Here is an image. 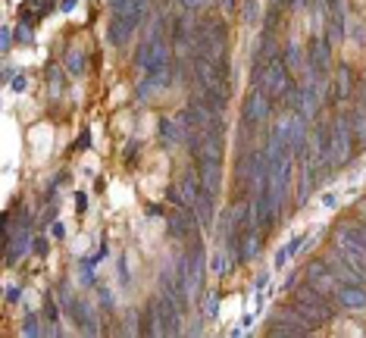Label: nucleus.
Segmentation results:
<instances>
[{
	"mask_svg": "<svg viewBox=\"0 0 366 338\" xmlns=\"http://www.w3.org/2000/svg\"><path fill=\"white\" fill-rule=\"evenodd\" d=\"M10 47H13V35H10V28H3L0 32V50H3V56L10 54Z\"/></svg>",
	"mask_w": 366,
	"mask_h": 338,
	"instance_id": "obj_33",
	"label": "nucleus"
},
{
	"mask_svg": "<svg viewBox=\"0 0 366 338\" xmlns=\"http://www.w3.org/2000/svg\"><path fill=\"white\" fill-rule=\"evenodd\" d=\"M295 84V78H291V69L285 66V60L282 56H275V60H269L266 63V72H263V78H260V88L266 98H273L275 104H279L285 94H288V88Z\"/></svg>",
	"mask_w": 366,
	"mask_h": 338,
	"instance_id": "obj_4",
	"label": "nucleus"
},
{
	"mask_svg": "<svg viewBox=\"0 0 366 338\" xmlns=\"http://www.w3.org/2000/svg\"><path fill=\"white\" fill-rule=\"evenodd\" d=\"M76 7H78V0H60V7H56V10H63V13H72Z\"/></svg>",
	"mask_w": 366,
	"mask_h": 338,
	"instance_id": "obj_42",
	"label": "nucleus"
},
{
	"mask_svg": "<svg viewBox=\"0 0 366 338\" xmlns=\"http://www.w3.org/2000/svg\"><path fill=\"white\" fill-rule=\"evenodd\" d=\"M307 3L310 0H285V10H288V13H297V10H304Z\"/></svg>",
	"mask_w": 366,
	"mask_h": 338,
	"instance_id": "obj_38",
	"label": "nucleus"
},
{
	"mask_svg": "<svg viewBox=\"0 0 366 338\" xmlns=\"http://www.w3.org/2000/svg\"><path fill=\"white\" fill-rule=\"evenodd\" d=\"M22 335H28V338L44 335V332H41V323H38L35 313H25V319H22Z\"/></svg>",
	"mask_w": 366,
	"mask_h": 338,
	"instance_id": "obj_27",
	"label": "nucleus"
},
{
	"mask_svg": "<svg viewBox=\"0 0 366 338\" xmlns=\"http://www.w3.org/2000/svg\"><path fill=\"white\" fill-rule=\"evenodd\" d=\"M266 282H269V273H260V275H257V282H253V289L263 291V289H266Z\"/></svg>",
	"mask_w": 366,
	"mask_h": 338,
	"instance_id": "obj_44",
	"label": "nucleus"
},
{
	"mask_svg": "<svg viewBox=\"0 0 366 338\" xmlns=\"http://www.w3.org/2000/svg\"><path fill=\"white\" fill-rule=\"evenodd\" d=\"M351 126H354V141H357V150H366V106L363 104H354Z\"/></svg>",
	"mask_w": 366,
	"mask_h": 338,
	"instance_id": "obj_21",
	"label": "nucleus"
},
{
	"mask_svg": "<svg viewBox=\"0 0 366 338\" xmlns=\"http://www.w3.org/2000/svg\"><path fill=\"white\" fill-rule=\"evenodd\" d=\"M329 82H323L319 76H313V72H307V78L301 82V116L304 120H317L319 116V106H323V91L319 88H325Z\"/></svg>",
	"mask_w": 366,
	"mask_h": 338,
	"instance_id": "obj_7",
	"label": "nucleus"
},
{
	"mask_svg": "<svg viewBox=\"0 0 366 338\" xmlns=\"http://www.w3.org/2000/svg\"><path fill=\"white\" fill-rule=\"evenodd\" d=\"M32 254H35V257H47V254H50V241L47 238H35V241H32Z\"/></svg>",
	"mask_w": 366,
	"mask_h": 338,
	"instance_id": "obj_31",
	"label": "nucleus"
},
{
	"mask_svg": "<svg viewBox=\"0 0 366 338\" xmlns=\"http://www.w3.org/2000/svg\"><path fill=\"white\" fill-rule=\"evenodd\" d=\"M78 267H82V285H94V269H91V263H88V257L84 260H78Z\"/></svg>",
	"mask_w": 366,
	"mask_h": 338,
	"instance_id": "obj_30",
	"label": "nucleus"
},
{
	"mask_svg": "<svg viewBox=\"0 0 366 338\" xmlns=\"http://www.w3.org/2000/svg\"><path fill=\"white\" fill-rule=\"evenodd\" d=\"M273 98H266V94L260 91V88H251V94L244 98V106H241V122H244L247 128L260 126V122L269 120V113H273Z\"/></svg>",
	"mask_w": 366,
	"mask_h": 338,
	"instance_id": "obj_6",
	"label": "nucleus"
},
{
	"mask_svg": "<svg viewBox=\"0 0 366 338\" xmlns=\"http://www.w3.org/2000/svg\"><path fill=\"white\" fill-rule=\"evenodd\" d=\"M28 251H32V229H28V225H19L13 232V238L7 241V267H16Z\"/></svg>",
	"mask_w": 366,
	"mask_h": 338,
	"instance_id": "obj_14",
	"label": "nucleus"
},
{
	"mask_svg": "<svg viewBox=\"0 0 366 338\" xmlns=\"http://www.w3.org/2000/svg\"><path fill=\"white\" fill-rule=\"evenodd\" d=\"M138 335H148V338L160 335V317H157V301H150V304H148V310L141 313Z\"/></svg>",
	"mask_w": 366,
	"mask_h": 338,
	"instance_id": "obj_22",
	"label": "nucleus"
},
{
	"mask_svg": "<svg viewBox=\"0 0 366 338\" xmlns=\"http://www.w3.org/2000/svg\"><path fill=\"white\" fill-rule=\"evenodd\" d=\"M63 310L72 317L76 329H82L84 335H98V319H94V310L88 307L84 301H78V297H69V301L63 304Z\"/></svg>",
	"mask_w": 366,
	"mask_h": 338,
	"instance_id": "obj_13",
	"label": "nucleus"
},
{
	"mask_svg": "<svg viewBox=\"0 0 366 338\" xmlns=\"http://www.w3.org/2000/svg\"><path fill=\"white\" fill-rule=\"evenodd\" d=\"M104 260H106V241L100 245V251L94 254V257H88V263H91V267H98V263H104Z\"/></svg>",
	"mask_w": 366,
	"mask_h": 338,
	"instance_id": "obj_36",
	"label": "nucleus"
},
{
	"mask_svg": "<svg viewBox=\"0 0 366 338\" xmlns=\"http://www.w3.org/2000/svg\"><path fill=\"white\" fill-rule=\"evenodd\" d=\"M194 54L229 69V25L219 13H207L194 25Z\"/></svg>",
	"mask_w": 366,
	"mask_h": 338,
	"instance_id": "obj_1",
	"label": "nucleus"
},
{
	"mask_svg": "<svg viewBox=\"0 0 366 338\" xmlns=\"http://www.w3.org/2000/svg\"><path fill=\"white\" fill-rule=\"evenodd\" d=\"M313 329H307L301 323H275V319H269V335L273 338H304Z\"/></svg>",
	"mask_w": 366,
	"mask_h": 338,
	"instance_id": "obj_20",
	"label": "nucleus"
},
{
	"mask_svg": "<svg viewBox=\"0 0 366 338\" xmlns=\"http://www.w3.org/2000/svg\"><path fill=\"white\" fill-rule=\"evenodd\" d=\"M169 78H172V72H163V76H144L138 82V100H144V98H154V94H160V91H166L169 88Z\"/></svg>",
	"mask_w": 366,
	"mask_h": 338,
	"instance_id": "obj_16",
	"label": "nucleus"
},
{
	"mask_svg": "<svg viewBox=\"0 0 366 338\" xmlns=\"http://www.w3.org/2000/svg\"><path fill=\"white\" fill-rule=\"evenodd\" d=\"M295 285H297V273H291L288 282H285V291H295Z\"/></svg>",
	"mask_w": 366,
	"mask_h": 338,
	"instance_id": "obj_46",
	"label": "nucleus"
},
{
	"mask_svg": "<svg viewBox=\"0 0 366 338\" xmlns=\"http://www.w3.org/2000/svg\"><path fill=\"white\" fill-rule=\"evenodd\" d=\"M216 313H219V297L216 295H210V297H207V317H216Z\"/></svg>",
	"mask_w": 366,
	"mask_h": 338,
	"instance_id": "obj_34",
	"label": "nucleus"
},
{
	"mask_svg": "<svg viewBox=\"0 0 366 338\" xmlns=\"http://www.w3.org/2000/svg\"><path fill=\"white\" fill-rule=\"evenodd\" d=\"M194 213H197V219H201V229H210L213 219H216V194H210V191L201 188L197 204H194Z\"/></svg>",
	"mask_w": 366,
	"mask_h": 338,
	"instance_id": "obj_15",
	"label": "nucleus"
},
{
	"mask_svg": "<svg viewBox=\"0 0 366 338\" xmlns=\"http://www.w3.org/2000/svg\"><path fill=\"white\" fill-rule=\"evenodd\" d=\"M76 210L78 213L88 210V194H84V191H78V194H76Z\"/></svg>",
	"mask_w": 366,
	"mask_h": 338,
	"instance_id": "obj_39",
	"label": "nucleus"
},
{
	"mask_svg": "<svg viewBox=\"0 0 366 338\" xmlns=\"http://www.w3.org/2000/svg\"><path fill=\"white\" fill-rule=\"evenodd\" d=\"M47 84H50V94H54V98H60V94L66 91V72L56 63L47 66Z\"/></svg>",
	"mask_w": 366,
	"mask_h": 338,
	"instance_id": "obj_24",
	"label": "nucleus"
},
{
	"mask_svg": "<svg viewBox=\"0 0 366 338\" xmlns=\"http://www.w3.org/2000/svg\"><path fill=\"white\" fill-rule=\"evenodd\" d=\"M201 98H204L210 116L213 113H225V106H229V91H225V84H213V88L201 91Z\"/></svg>",
	"mask_w": 366,
	"mask_h": 338,
	"instance_id": "obj_17",
	"label": "nucleus"
},
{
	"mask_svg": "<svg viewBox=\"0 0 366 338\" xmlns=\"http://www.w3.org/2000/svg\"><path fill=\"white\" fill-rule=\"evenodd\" d=\"M335 204H338L335 194H323V207H335Z\"/></svg>",
	"mask_w": 366,
	"mask_h": 338,
	"instance_id": "obj_47",
	"label": "nucleus"
},
{
	"mask_svg": "<svg viewBox=\"0 0 366 338\" xmlns=\"http://www.w3.org/2000/svg\"><path fill=\"white\" fill-rule=\"evenodd\" d=\"M310 144L317 150V160L325 166V172H335L332 166V122L329 120H313V132H310Z\"/></svg>",
	"mask_w": 366,
	"mask_h": 338,
	"instance_id": "obj_9",
	"label": "nucleus"
},
{
	"mask_svg": "<svg viewBox=\"0 0 366 338\" xmlns=\"http://www.w3.org/2000/svg\"><path fill=\"white\" fill-rule=\"evenodd\" d=\"M63 63H66V72H69V76H82V72H84V56H82V50H69Z\"/></svg>",
	"mask_w": 366,
	"mask_h": 338,
	"instance_id": "obj_25",
	"label": "nucleus"
},
{
	"mask_svg": "<svg viewBox=\"0 0 366 338\" xmlns=\"http://www.w3.org/2000/svg\"><path fill=\"white\" fill-rule=\"evenodd\" d=\"M185 273H188L191 295H201L204 291V273H207V247L201 235L185 241Z\"/></svg>",
	"mask_w": 366,
	"mask_h": 338,
	"instance_id": "obj_3",
	"label": "nucleus"
},
{
	"mask_svg": "<svg viewBox=\"0 0 366 338\" xmlns=\"http://www.w3.org/2000/svg\"><path fill=\"white\" fill-rule=\"evenodd\" d=\"M329 69H332V41H329V35H313L310 44H307V72H313V76H319L325 82Z\"/></svg>",
	"mask_w": 366,
	"mask_h": 338,
	"instance_id": "obj_5",
	"label": "nucleus"
},
{
	"mask_svg": "<svg viewBox=\"0 0 366 338\" xmlns=\"http://www.w3.org/2000/svg\"><path fill=\"white\" fill-rule=\"evenodd\" d=\"M135 154H138V144H128V150H126V163H128V166H135V160H138Z\"/></svg>",
	"mask_w": 366,
	"mask_h": 338,
	"instance_id": "obj_40",
	"label": "nucleus"
},
{
	"mask_svg": "<svg viewBox=\"0 0 366 338\" xmlns=\"http://www.w3.org/2000/svg\"><path fill=\"white\" fill-rule=\"evenodd\" d=\"M119 275H122V285H128V263H126V257H119Z\"/></svg>",
	"mask_w": 366,
	"mask_h": 338,
	"instance_id": "obj_43",
	"label": "nucleus"
},
{
	"mask_svg": "<svg viewBox=\"0 0 366 338\" xmlns=\"http://www.w3.org/2000/svg\"><path fill=\"white\" fill-rule=\"evenodd\" d=\"M148 216H163V207L160 204H150L148 207Z\"/></svg>",
	"mask_w": 366,
	"mask_h": 338,
	"instance_id": "obj_48",
	"label": "nucleus"
},
{
	"mask_svg": "<svg viewBox=\"0 0 366 338\" xmlns=\"http://www.w3.org/2000/svg\"><path fill=\"white\" fill-rule=\"evenodd\" d=\"M25 88H28L25 72H16V78H13V91H25Z\"/></svg>",
	"mask_w": 366,
	"mask_h": 338,
	"instance_id": "obj_35",
	"label": "nucleus"
},
{
	"mask_svg": "<svg viewBox=\"0 0 366 338\" xmlns=\"http://www.w3.org/2000/svg\"><path fill=\"white\" fill-rule=\"evenodd\" d=\"M98 297H100V310H104V313H110V310H113V295H110V289H104V285H100V289H98Z\"/></svg>",
	"mask_w": 366,
	"mask_h": 338,
	"instance_id": "obj_32",
	"label": "nucleus"
},
{
	"mask_svg": "<svg viewBox=\"0 0 366 338\" xmlns=\"http://www.w3.org/2000/svg\"><path fill=\"white\" fill-rule=\"evenodd\" d=\"M241 19H244L247 25H257V22H260V3H257V0H244V3H241Z\"/></svg>",
	"mask_w": 366,
	"mask_h": 338,
	"instance_id": "obj_26",
	"label": "nucleus"
},
{
	"mask_svg": "<svg viewBox=\"0 0 366 338\" xmlns=\"http://www.w3.org/2000/svg\"><path fill=\"white\" fill-rule=\"evenodd\" d=\"M144 19V7H128V13H119L110 19V44L122 47V44L132 41V32L141 25Z\"/></svg>",
	"mask_w": 366,
	"mask_h": 338,
	"instance_id": "obj_8",
	"label": "nucleus"
},
{
	"mask_svg": "<svg viewBox=\"0 0 366 338\" xmlns=\"http://www.w3.org/2000/svg\"><path fill=\"white\" fill-rule=\"evenodd\" d=\"M332 98H329V104L335 106V110H341V104L345 100H351L354 98V91H357V82H354V69L347 63H341L335 69V78H332Z\"/></svg>",
	"mask_w": 366,
	"mask_h": 338,
	"instance_id": "obj_10",
	"label": "nucleus"
},
{
	"mask_svg": "<svg viewBox=\"0 0 366 338\" xmlns=\"http://www.w3.org/2000/svg\"><path fill=\"white\" fill-rule=\"evenodd\" d=\"M44 317H47V323L50 326H56V319H60V304L54 301V295H44Z\"/></svg>",
	"mask_w": 366,
	"mask_h": 338,
	"instance_id": "obj_28",
	"label": "nucleus"
},
{
	"mask_svg": "<svg viewBox=\"0 0 366 338\" xmlns=\"http://www.w3.org/2000/svg\"><path fill=\"white\" fill-rule=\"evenodd\" d=\"M3 297H7V304H16L22 297V285H13V289H7V295H3Z\"/></svg>",
	"mask_w": 366,
	"mask_h": 338,
	"instance_id": "obj_37",
	"label": "nucleus"
},
{
	"mask_svg": "<svg viewBox=\"0 0 366 338\" xmlns=\"http://www.w3.org/2000/svg\"><path fill=\"white\" fill-rule=\"evenodd\" d=\"M16 41H19V44H32V41H35L28 19H19V28H16Z\"/></svg>",
	"mask_w": 366,
	"mask_h": 338,
	"instance_id": "obj_29",
	"label": "nucleus"
},
{
	"mask_svg": "<svg viewBox=\"0 0 366 338\" xmlns=\"http://www.w3.org/2000/svg\"><path fill=\"white\" fill-rule=\"evenodd\" d=\"M201 3H204V0H182V7L188 10V13H197V10H201Z\"/></svg>",
	"mask_w": 366,
	"mask_h": 338,
	"instance_id": "obj_41",
	"label": "nucleus"
},
{
	"mask_svg": "<svg viewBox=\"0 0 366 338\" xmlns=\"http://www.w3.org/2000/svg\"><path fill=\"white\" fill-rule=\"evenodd\" d=\"M160 141L163 144H182L185 141V128L179 120H169V116H160Z\"/></svg>",
	"mask_w": 366,
	"mask_h": 338,
	"instance_id": "obj_18",
	"label": "nucleus"
},
{
	"mask_svg": "<svg viewBox=\"0 0 366 338\" xmlns=\"http://www.w3.org/2000/svg\"><path fill=\"white\" fill-rule=\"evenodd\" d=\"M88 144H91V135L84 132V135H82V138H78V148H88Z\"/></svg>",
	"mask_w": 366,
	"mask_h": 338,
	"instance_id": "obj_49",
	"label": "nucleus"
},
{
	"mask_svg": "<svg viewBox=\"0 0 366 338\" xmlns=\"http://www.w3.org/2000/svg\"><path fill=\"white\" fill-rule=\"evenodd\" d=\"M304 245H307V235H304V232H301V235H295V238H291V241H288V245H285V247H279V254H275L273 267H275V269H282V267H285V263L291 260V257H295L297 251H301Z\"/></svg>",
	"mask_w": 366,
	"mask_h": 338,
	"instance_id": "obj_23",
	"label": "nucleus"
},
{
	"mask_svg": "<svg viewBox=\"0 0 366 338\" xmlns=\"http://www.w3.org/2000/svg\"><path fill=\"white\" fill-rule=\"evenodd\" d=\"M222 10H235V0H222Z\"/></svg>",
	"mask_w": 366,
	"mask_h": 338,
	"instance_id": "obj_51",
	"label": "nucleus"
},
{
	"mask_svg": "<svg viewBox=\"0 0 366 338\" xmlns=\"http://www.w3.org/2000/svg\"><path fill=\"white\" fill-rule=\"evenodd\" d=\"M304 279H307L310 285H317L319 291H325V295H335V289H338L335 273L329 269V260H323V257H317V260L307 263V269H304Z\"/></svg>",
	"mask_w": 366,
	"mask_h": 338,
	"instance_id": "obj_11",
	"label": "nucleus"
},
{
	"mask_svg": "<svg viewBox=\"0 0 366 338\" xmlns=\"http://www.w3.org/2000/svg\"><path fill=\"white\" fill-rule=\"evenodd\" d=\"M50 232H54V238H66V229H63V223H54V225H50Z\"/></svg>",
	"mask_w": 366,
	"mask_h": 338,
	"instance_id": "obj_45",
	"label": "nucleus"
},
{
	"mask_svg": "<svg viewBox=\"0 0 366 338\" xmlns=\"http://www.w3.org/2000/svg\"><path fill=\"white\" fill-rule=\"evenodd\" d=\"M282 60H285V66H288L291 72H295V69H307V50H304L297 41H288L285 47H282Z\"/></svg>",
	"mask_w": 366,
	"mask_h": 338,
	"instance_id": "obj_19",
	"label": "nucleus"
},
{
	"mask_svg": "<svg viewBox=\"0 0 366 338\" xmlns=\"http://www.w3.org/2000/svg\"><path fill=\"white\" fill-rule=\"evenodd\" d=\"M332 166L345 169L357 154V141H354V126H351V113L335 110L332 116Z\"/></svg>",
	"mask_w": 366,
	"mask_h": 338,
	"instance_id": "obj_2",
	"label": "nucleus"
},
{
	"mask_svg": "<svg viewBox=\"0 0 366 338\" xmlns=\"http://www.w3.org/2000/svg\"><path fill=\"white\" fill-rule=\"evenodd\" d=\"M269 10H285V0H269Z\"/></svg>",
	"mask_w": 366,
	"mask_h": 338,
	"instance_id": "obj_50",
	"label": "nucleus"
},
{
	"mask_svg": "<svg viewBox=\"0 0 366 338\" xmlns=\"http://www.w3.org/2000/svg\"><path fill=\"white\" fill-rule=\"evenodd\" d=\"M332 301L341 310H363L366 307V285H360V282H338Z\"/></svg>",
	"mask_w": 366,
	"mask_h": 338,
	"instance_id": "obj_12",
	"label": "nucleus"
}]
</instances>
